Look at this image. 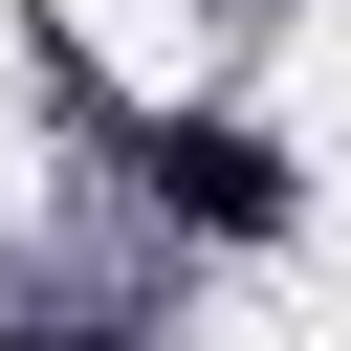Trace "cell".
I'll list each match as a JSON object with an SVG mask.
<instances>
[{
    "mask_svg": "<svg viewBox=\"0 0 351 351\" xmlns=\"http://www.w3.org/2000/svg\"><path fill=\"white\" fill-rule=\"evenodd\" d=\"M132 176H154V219H219V241H263V219H285V154H263V132H219V110H154V132H132Z\"/></svg>",
    "mask_w": 351,
    "mask_h": 351,
    "instance_id": "cell-1",
    "label": "cell"
},
{
    "mask_svg": "<svg viewBox=\"0 0 351 351\" xmlns=\"http://www.w3.org/2000/svg\"><path fill=\"white\" fill-rule=\"evenodd\" d=\"M0 351H132V329H0Z\"/></svg>",
    "mask_w": 351,
    "mask_h": 351,
    "instance_id": "cell-2",
    "label": "cell"
}]
</instances>
